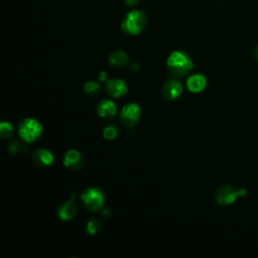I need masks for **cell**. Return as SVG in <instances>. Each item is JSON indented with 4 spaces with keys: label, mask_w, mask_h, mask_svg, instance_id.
<instances>
[{
    "label": "cell",
    "mask_w": 258,
    "mask_h": 258,
    "mask_svg": "<svg viewBox=\"0 0 258 258\" xmlns=\"http://www.w3.org/2000/svg\"><path fill=\"white\" fill-rule=\"evenodd\" d=\"M64 165L74 170H78L83 167L84 165V158L82 154L77 151H69L64 157Z\"/></svg>",
    "instance_id": "cell-9"
},
{
    "label": "cell",
    "mask_w": 258,
    "mask_h": 258,
    "mask_svg": "<svg viewBox=\"0 0 258 258\" xmlns=\"http://www.w3.org/2000/svg\"><path fill=\"white\" fill-rule=\"evenodd\" d=\"M146 26V15L140 10H133L121 22V29L130 35L139 34Z\"/></svg>",
    "instance_id": "cell-2"
},
{
    "label": "cell",
    "mask_w": 258,
    "mask_h": 258,
    "mask_svg": "<svg viewBox=\"0 0 258 258\" xmlns=\"http://www.w3.org/2000/svg\"><path fill=\"white\" fill-rule=\"evenodd\" d=\"M182 85L178 80H168L163 88V96L167 101H174L182 95Z\"/></svg>",
    "instance_id": "cell-7"
},
{
    "label": "cell",
    "mask_w": 258,
    "mask_h": 258,
    "mask_svg": "<svg viewBox=\"0 0 258 258\" xmlns=\"http://www.w3.org/2000/svg\"><path fill=\"white\" fill-rule=\"evenodd\" d=\"M140 116H141L140 107L137 104L131 103L125 105L123 108H122L120 120L126 127H133L139 121Z\"/></svg>",
    "instance_id": "cell-6"
},
{
    "label": "cell",
    "mask_w": 258,
    "mask_h": 258,
    "mask_svg": "<svg viewBox=\"0 0 258 258\" xmlns=\"http://www.w3.org/2000/svg\"><path fill=\"white\" fill-rule=\"evenodd\" d=\"M84 91L86 94L89 95V96H95L100 91V85H99V83H97L95 81H90V82L85 84Z\"/></svg>",
    "instance_id": "cell-16"
},
{
    "label": "cell",
    "mask_w": 258,
    "mask_h": 258,
    "mask_svg": "<svg viewBox=\"0 0 258 258\" xmlns=\"http://www.w3.org/2000/svg\"><path fill=\"white\" fill-rule=\"evenodd\" d=\"M14 134V126H12L9 122H1L0 124V135L2 138H9L11 135Z\"/></svg>",
    "instance_id": "cell-17"
},
{
    "label": "cell",
    "mask_w": 258,
    "mask_h": 258,
    "mask_svg": "<svg viewBox=\"0 0 258 258\" xmlns=\"http://www.w3.org/2000/svg\"><path fill=\"white\" fill-rule=\"evenodd\" d=\"M125 2L129 6H134V5H137L139 2V0H125Z\"/></svg>",
    "instance_id": "cell-21"
},
{
    "label": "cell",
    "mask_w": 258,
    "mask_h": 258,
    "mask_svg": "<svg viewBox=\"0 0 258 258\" xmlns=\"http://www.w3.org/2000/svg\"><path fill=\"white\" fill-rule=\"evenodd\" d=\"M247 192L244 189L236 190L232 186H222L220 187L215 193V201L220 206H228L234 203L239 197L246 196Z\"/></svg>",
    "instance_id": "cell-4"
},
{
    "label": "cell",
    "mask_w": 258,
    "mask_h": 258,
    "mask_svg": "<svg viewBox=\"0 0 258 258\" xmlns=\"http://www.w3.org/2000/svg\"><path fill=\"white\" fill-rule=\"evenodd\" d=\"M207 86V79L205 76L200 75V74H197L190 77L187 81V87L188 89L193 92V93H199L202 92Z\"/></svg>",
    "instance_id": "cell-13"
},
{
    "label": "cell",
    "mask_w": 258,
    "mask_h": 258,
    "mask_svg": "<svg viewBox=\"0 0 258 258\" xmlns=\"http://www.w3.org/2000/svg\"><path fill=\"white\" fill-rule=\"evenodd\" d=\"M77 211H78V209H77L75 202L68 201V202H65L59 208L58 215L61 220L70 221L75 218V216L77 215Z\"/></svg>",
    "instance_id": "cell-12"
},
{
    "label": "cell",
    "mask_w": 258,
    "mask_h": 258,
    "mask_svg": "<svg viewBox=\"0 0 258 258\" xmlns=\"http://www.w3.org/2000/svg\"><path fill=\"white\" fill-rule=\"evenodd\" d=\"M43 132V126L40 122L32 118L24 119L18 129L19 137L26 142H33L39 139Z\"/></svg>",
    "instance_id": "cell-3"
},
{
    "label": "cell",
    "mask_w": 258,
    "mask_h": 258,
    "mask_svg": "<svg viewBox=\"0 0 258 258\" xmlns=\"http://www.w3.org/2000/svg\"><path fill=\"white\" fill-rule=\"evenodd\" d=\"M97 113L100 117L105 119H111L117 113V107L111 100H102L97 106Z\"/></svg>",
    "instance_id": "cell-10"
},
{
    "label": "cell",
    "mask_w": 258,
    "mask_h": 258,
    "mask_svg": "<svg viewBox=\"0 0 258 258\" xmlns=\"http://www.w3.org/2000/svg\"><path fill=\"white\" fill-rule=\"evenodd\" d=\"M102 225L100 223L99 220L97 219H91L89 222L87 223V228H86V232L88 233L89 235H97L99 234L101 231Z\"/></svg>",
    "instance_id": "cell-15"
},
{
    "label": "cell",
    "mask_w": 258,
    "mask_h": 258,
    "mask_svg": "<svg viewBox=\"0 0 258 258\" xmlns=\"http://www.w3.org/2000/svg\"><path fill=\"white\" fill-rule=\"evenodd\" d=\"M98 78H99L100 81L105 82V81L107 80V74H106V72H101V73L99 74V76H98Z\"/></svg>",
    "instance_id": "cell-20"
},
{
    "label": "cell",
    "mask_w": 258,
    "mask_h": 258,
    "mask_svg": "<svg viewBox=\"0 0 258 258\" xmlns=\"http://www.w3.org/2000/svg\"><path fill=\"white\" fill-rule=\"evenodd\" d=\"M20 147V144L17 141H12L8 147V151L12 153V154H15Z\"/></svg>",
    "instance_id": "cell-19"
},
{
    "label": "cell",
    "mask_w": 258,
    "mask_h": 258,
    "mask_svg": "<svg viewBox=\"0 0 258 258\" xmlns=\"http://www.w3.org/2000/svg\"><path fill=\"white\" fill-rule=\"evenodd\" d=\"M33 163L40 167H50L54 162V155L46 150H38L32 154Z\"/></svg>",
    "instance_id": "cell-11"
},
{
    "label": "cell",
    "mask_w": 258,
    "mask_h": 258,
    "mask_svg": "<svg viewBox=\"0 0 258 258\" xmlns=\"http://www.w3.org/2000/svg\"><path fill=\"white\" fill-rule=\"evenodd\" d=\"M167 65L171 75L178 78L187 76L194 68L192 60L182 52L171 53L167 59Z\"/></svg>",
    "instance_id": "cell-1"
},
{
    "label": "cell",
    "mask_w": 258,
    "mask_h": 258,
    "mask_svg": "<svg viewBox=\"0 0 258 258\" xmlns=\"http://www.w3.org/2000/svg\"><path fill=\"white\" fill-rule=\"evenodd\" d=\"M108 60H109L110 65L119 68V67H123L124 65L128 63V56L124 52L117 51L110 55Z\"/></svg>",
    "instance_id": "cell-14"
},
{
    "label": "cell",
    "mask_w": 258,
    "mask_h": 258,
    "mask_svg": "<svg viewBox=\"0 0 258 258\" xmlns=\"http://www.w3.org/2000/svg\"><path fill=\"white\" fill-rule=\"evenodd\" d=\"M119 134V131H118V128L115 126V125H109V126H106L103 130V135L104 137L108 140H112V139H115Z\"/></svg>",
    "instance_id": "cell-18"
},
{
    "label": "cell",
    "mask_w": 258,
    "mask_h": 258,
    "mask_svg": "<svg viewBox=\"0 0 258 258\" xmlns=\"http://www.w3.org/2000/svg\"><path fill=\"white\" fill-rule=\"evenodd\" d=\"M106 91L111 97L119 98L127 93L128 88L123 80L112 79L106 81Z\"/></svg>",
    "instance_id": "cell-8"
},
{
    "label": "cell",
    "mask_w": 258,
    "mask_h": 258,
    "mask_svg": "<svg viewBox=\"0 0 258 258\" xmlns=\"http://www.w3.org/2000/svg\"><path fill=\"white\" fill-rule=\"evenodd\" d=\"M81 200L87 210L95 212L103 207L105 197L99 189L89 188L81 195Z\"/></svg>",
    "instance_id": "cell-5"
},
{
    "label": "cell",
    "mask_w": 258,
    "mask_h": 258,
    "mask_svg": "<svg viewBox=\"0 0 258 258\" xmlns=\"http://www.w3.org/2000/svg\"><path fill=\"white\" fill-rule=\"evenodd\" d=\"M253 56H254L255 60L258 62V46L254 48V51H253Z\"/></svg>",
    "instance_id": "cell-22"
}]
</instances>
